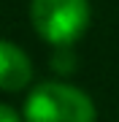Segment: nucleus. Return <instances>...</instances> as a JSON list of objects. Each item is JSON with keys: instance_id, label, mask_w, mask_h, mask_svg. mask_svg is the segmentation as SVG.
Returning <instances> with one entry per match:
<instances>
[{"instance_id": "1", "label": "nucleus", "mask_w": 119, "mask_h": 122, "mask_svg": "<svg viewBox=\"0 0 119 122\" xmlns=\"http://www.w3.org/2000/svg\"><path fill=\"white\" fill-rule=\"evenodd\" d=\"M24 122H95V103L65 81H43L24 100Z\"/></svg>"}, {"instance_id": "2", "label": "nucleus", "mask_w": 119, "mask_h": 122, "mask_svg": "<svg viewBox=\"0 0 119 122\" xmlns=\"http://www.w3.org/2000/svg\"><path fill=\"white\" fill-rule=\"evenodd\" d=\"M92 8L89 0H30V22L41 41L71 46L87 33Z\"/></svg>"}, {"instance_id": "3", "label": "nucleus", "mask_w": 119, "mask_h": 122, "mask_svg": "<svg viewBox=\"0 0 119 122\" xmlns=\"http://www.w3.org/2000/svg\"><path fill=\"white\" fill-rule=\"evenodd\" d=\"M33 81V62L24 49L0 38V90L19 92Z\"/></svg>"}, {"instance_id": "4", "label": "nucleus", "mask_w": 119, "mask_h": 122, "mask_svg": "<svg viewBox=\"0 0 119 122\" xmlns=\"http://www.w3.org/2000/svg\"><path fill=\"white\" fill-rule=\"evenodd\" d=\"M0 122H22V119H19V114L14 111L11 106L0 103Z\"/></svg>"}]
</instances>
